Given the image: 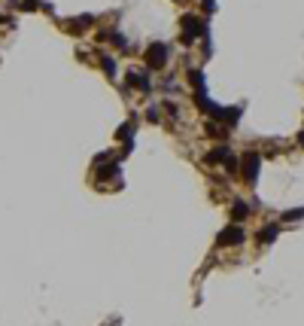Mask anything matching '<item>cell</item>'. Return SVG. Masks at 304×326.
Wrapping results in <instances>:
<instances>
[{
  "instance_id": "obj_15",
  "label": "cell",
  "mask_w": 304,
  "mask_h": 326,
  "mask_svg": "<svg viewBox=\"0 0 304 326\" xmlns=\"http://www.w3.org/2000/svg\"><path fill=\"white\" fill-rule=\"evenodd\" d=\"M116 137L119 140H131V125H122V128L116 131Z\"/></svg>"
},
{
  "instance_id": "obj_6",
  "label": "cell",
  "mask_w": 304,
  "mask_h": 326,
  "mask_svg": "<svg viewBox=\"0 0 304 326\" xmlns=\"http://www.w3.org/2000/svg\"><path fill=\"white\" fill-rule=\"evenodd\" d=\"M128 85H134V88H143V92H149V80L140 74V70H131L128 74Z\"/></svg>"
},
{
  "instance_id": "obj_14",
  "label": "cell",
  "mask_w": 304,
  "mask_h": 326,
  "mask_svg": "<svg viewBox=\"0 0 304 326\" xmlns=\"http://www.w3.org/2000/svg\"><path fill=\"white\" fill-rule=\"evenodd\" d=\"M101 64H103V70H106L110 77L116 74V61H113V58H106V55H103V58H101Z\"/></svg>"
},
{
  "instance_id": "obj_4",
  "label": "cell",
  "mask_w": 304,
  "mask_h": 326,
  "mask_svg": "<svg viewBox=\"0 0 304 326\" xmlns=\"http://www.w3.org/2000/svg\"><path fill=\"white\" fill-rule=\"evenodd\" d=\"M240 168H243V180H246V183H256V180H259V168H262L259 153H246L240 159Z\"/></svg>"
},
{
  "instance_id": "obj_11",
  "label": "cell",
  "mask_w": 304,
  "mask_h": 326,
  "mask_svg": "<svg viewBox=\"0 0 304 326\" xmlns=\"http://www.w3.org/2000/svg\"><path fill=\"white\" fill-rule=\"evenodd\" d=\"M256 238H259V244H271V241L277 238V226H265V229L256 235Z\"/></svg>"
},
{
  "instance_id": "obj_13",
  "label": "cell",
  "mask_w": 304,
  "mask_h": 326,
  "mask_svg": "<svg viewBox=\"0 0 304 326\" xmlns=\"http://www.w3.org/2000/svg\"><path fill=\"white\" fill-rule=\"evenodd\" d=\"M301 216H304V207H295V210H286V213H283V220H286V223H292V220H301Z\"/></svg>"
},
{
  "instance_id": "obj_18",
  "label": "cell",
  "mask_w": 304,
  "mask_h": 326,
  "mask_svg": "<svg viewBox=\"0 0 304 326\" xmlns=\"http://www.w3.org/2000/svg\"><path fill=\"white\" fill-rule=\"evenodd\" d=\"M298 143H301V147H304V131H301V134H298Z\"/></svg>"
},
{
  "instance_id": "obj_2",
  "label": "cell",
  "mask_w": 304,
  "mask_h": 326,
  "mask_svg": "<svg viewBox=\"0 0 304 326\" xmlns=\"http://www.w3.org/2000/svg\"><path fill=\"white\" fill-rule=\"evenodd\" d=\"M168 55H170V49H168L165 43H152V46L146 49V67L162 70V67L168 64Z\"/></svg>"
},
{
  "instance_id": "obj_10",
  "label": "cell",
  "mask_w": 304,
  "mask_h": 326,
  "mask_svg": "<svg viewBox=\"0 0 304 326\" xmlns=\"http://www.w3.org/2000/svg\"><path fill=\"white\" fill-rule=\"evenodd\" d=\"M243 216H249V204L246 202H235L231 204V220H243Z\"/></svg>"
},
{
  "instance_id": "obj_16",
  "label": "cell",
  "mask_w": 304,
  "mask_h": 326,
  "mask_svg": "<svg viewBox=\"0 0 304 326\" xmlns=\"http://www.w3.org/2000/svg\"><path fill=\"white\" fill-rule=\"evenodd\" d=\"M225 171H228V174H237V162H235V159H231V156L225 159Z\"/></svg>"
},
{
  "instance_id": "obj_9",
  "label": "cell",
  "mask_w": 304,
  "mask_h": 326,
  "mask_svg": "<svg viewBox=\"0 0 304 326\" xmlns=\"http://www.w3.org/2000/svg\"><path fill=\"white\" fill-rule=\"evenodd\" d=\"M228 156H231V153H228V147H225V143H219V147L207 156V162H210V165H216V162H225Z\"/></svg>"
},
{
  "instance_id": "obj_7",
  "label": "cell",
  "mask_w": 304,
  "mask_h": 326,
  "mask_svg": "<svg viewBox=\"0 0 304 326\" xmlns=\"http://www.w3.org/2000/svg\"><path fill=\"white\" fill-rule=\"evenodd\" d=\"M216 119H222L225 125H237V119H240V107H231V110H219V116Z\"/></svg>"
},
{
  "instance_id": "obj_5",
  "label": "cell",
  "mask_w": 304,
  "mask_h": 326,
  "mask_svg": "<svg viewBox=\"0 0 304 326\" xmlns=\"http://www.w3.org/2000/svg\"><path fill=\"white\" fill-rule=\"evenodd\" d=\"M88 25H92V15H79V19H70V22H67V31H73V34H82Z\"/></svg>"
},
{
  "instance_id": "obj_1",
  "label": "cell",
  "mask_w": 304,
  "mask_h": 326,
  "mask_svg": "<svg viewBox=\"0 0 304 326\" xmlns=\"http://www.w3.org/2000/svg\"><path fill=\"white\" fill-rule=\"evenodd\" d=\"M180 25H183V46H192L195 43V37H207V25L198 19V15H183V19H180Z\"/></svg>"
},
{
  "instance_id": "obj_17",
  "label": "cell",
  "mask_w": 304,
  "mask_h": 326,
  "mask_svg": "<svg viewBox=\"0 0 304 326\" xmlns=\"http://www.w3.org/2000/svg\"><path fill=\"white\" fill-rule=\"evenodd\" d=\"M201 6H204V12H213L216 9V0H201Z\"/></svg>"
},
{
  "instance_id": "obj_8",
  "label": "cell",
  "mask_w": 304,
  "mask_h": 326,
  "mask_svg": "<svg viewBox=\"0 0 304 326\" xmlns=\"http://www.w3.org/2000/svg\"><path fill=\"white\" fill-rule=\"evenodd\" d=\"M116 171H119V165H116V162H101V165H98V177H101V180H106V177H116Z\"/></svg>"
},
{
  "instance_id": "obj_12",
  "label": "cell",
  "mask_w": 304,
  "mask_h": 326,
  "mask_svg": "<svg viewBox=\"0 0 304 326\" xmlns=\"http://www.w3.org/2000/svg\"><path fill=\"white\" fill-rule=\"evenodd\" d=\"M189 80H192V85L198 88V92H204V77H201V70H192V74H189Z\"/></svg>"
},
{
  "instance_id": "obj_3",
  "label": "cell",
  "mask_w": 304,
  "mask_h": 326,
  "mask_svg": "<svg viewBox=\"0 0 304 326\" xmlns=\"http://www.w3.org/2000/svg\"><path fill=\"white\" fill-rule=\"evenodd\" d=\"M243 241H246V232H243L240 226H225V229L219 232V238H216L219 247H237V244H243Z\"/></svg>"
}]
</instances>
